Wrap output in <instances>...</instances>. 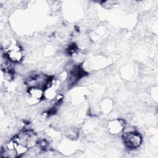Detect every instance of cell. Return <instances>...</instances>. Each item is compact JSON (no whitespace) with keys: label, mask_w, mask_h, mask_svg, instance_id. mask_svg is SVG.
Segmentation results:
<instances>
[{"label":"cell","mask_w":158,"mask_h":158,"mask_svg":"<svg viewBox=\"0 0 158 158\" xmlns=\"http://www.w3.org/2000/svg\"><path fill=\"white\" fill-rule=\"evenodd\" d=\"M122 138L126 147L130 149L138 148L143 143L141 135L138 131L134 130L123 133Z\"/></svg>","instance_id":"3957f363"},{"label":"cell","mask_w":158,"mask_h":158,"mask_svg":"<svg viewBox=\"0 0 158 158\" xmlns=\"http://www.w3.org/2000/svg\"><path fill=\"white\" fill-rule=\"evenodd\" d=\"M43 99H44V89L38 86L28 87L24 96L25 102L30 106L40 103Z\"/></svg>","instance_id":"7a4b0ae2"},{"label":"cell","mask_w":158,"mask_h":158,"mask_svg":"<svg viewBox=\"0 0 158 158\" xmlns=\"http://www.w3.org/2000/svg\"><path fill=\"white\" fill-rule=\"evenodd\" d=\"M5 56L10 62L13 63H20L23 57L20 46L15 41H12L9 44L6 50Z\"/></svg>","instance_id":"277c9868"},{"label":"cell","mask_w":158,"mask_h":158,"mask_svg":"<svg viewBox=\"0 0 158 158\" xmlns=\"http://www.w3.org/2000/svg\"><path fill=\"white\" fill-rule=\"evenodd\" d=\"M78 130L77 128H69L65 131V135L69 139H75L78 136Z\"/></svg>","instance_id":"ba28073f"},{"label":"cell","mask_w":158,"mask_h":158,"mask_svg":"<svg viewBox=\"0 0 158 158\" xmlns=\"http://www.w3.org/2000/svg\"><path fill=\"white\" fill-rule=\"evenodd\" d=\"M149 100L152 101V102H157V87H152L150 91H149Z\"/></svg>","instance_id":"9c48e42d"},{"label":"cell","mask_w":158,"mask_h":158,"mask_svg":"<svg viewBox=\"0 0 158 158\" xmlns=\"http://www.w3.org/2000/svg\"><path fill=\"white\" fill-rule=\"evenodd\" d=\"M126 128V122L122 118H115L109 120L106 124V130L111 135H117L122 133Z\"/></svg>","instance_id":"5b68a950"},{"label":"cell","mask_w":158,"mask_h":158,"mask_svg":"<svg viewBox=\"0 0 158 158\" xmlns=\"http://www.w3.org/2000/svg\"><path fill=\"white\" fill-rule=\"evenodd\" d=\"M61 81L59 78L54 77H49L47 83L43 88L44 98L52 101L59 93V89L61 85Z\"/></svg>","instance_id":"6da1fadb"},{"label":"cell","mask_w":158,"mask_h":158,"mask_svg":"<svg viewBox=\"0 0 158 158\" xmlns=\"http://www.w3.org/2000/svg\"><path fill=\"white\" fill-rule=\"evenodd\" d=\"M113 108V102L109 98L103 99L99 104V109L103 114H109Z\"/></svg>","instance_id":"8992f818"},{"label":"cell","mask_w":158,"mask_h":158,"mask_svg":"<svg viewBox=\"0 0 158 158\" xmlns=\"http://www.w3.org/2000/svg\"><path fill=\"white\" fill-rule=\"evenodd\" d=\"M133 73H134V68L128 65L123 67L121 75L123 76V77L128 80L133 77Z\"/></svg>","instance_id":"52a82bcc"}]
</instances>
